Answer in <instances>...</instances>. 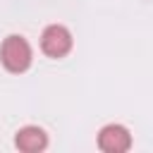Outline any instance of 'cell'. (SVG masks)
<instances>
[{"label": "cell", "mask_w": 153, "mask_h": 153, "mask_svg": "<svg viewBox=\"0 0 153 153\" xmlns=\"http://www.w3.org/2000/svg\"><path fill=\"white\" fill-rule=\"evenodd\" d=\"M41 48L48 57H62L72 50V33L62 24H50L43 29L41 36Z\"/></svg>", "instance_id": "2"}, {"label": "cell", "mask_w": 153, "mask_h": 153, "mask_svg": "<svg viewBox=\"0 0 153 153\" xmlns=\"http://www.w3.org/2000/svg\"><path fill=\"white\" fill-rule=\"evenodd\" d=\"M14 143H17L19 151L36 153V151H43L48 146V136L41 127H22L14 136Z\"/></svg>", "instance_id": "4"}, {"label": "cell", "mask_w": 153, "mask_h": 153, "mask_svg": "<svg viewBox=\"0 0 153 153\" xmlns=\"http://www.w3.org/2000/svg\"><path fill=\"white\" fill-rule=\"evenodd\" d=\"M131 146V134L122 124H105L98 134V148L105 153H124Z\"/></svg>", "instance_id": "3"}, {"label": "cell", "mask_w": 153, "mask_h": 153, "mask_svg": "<svg viewBox=\"0 0 153 153\" xmlns=\"http://www.w3.org/2000/svg\"><path fill=\"white\" fill-rule=\"evenodd\" d=\"M0 60L5 65V69L19 74V72H26L29 65H31V45L26 43V38L12 33L2 41L0 45Z\"/></svg>", "instance_id": "1"}]
</instances>
